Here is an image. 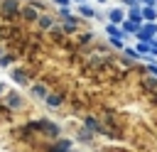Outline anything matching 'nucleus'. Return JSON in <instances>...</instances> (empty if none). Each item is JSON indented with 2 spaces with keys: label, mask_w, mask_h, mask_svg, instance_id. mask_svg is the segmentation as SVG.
<instances>
[{
  "label": "nucleus",
  "mask_w": 157,
  "mask_h": 152,
  "mask_svg": "<svg viewBox=\"0 0 157 152\" xmlns=\"http://www.w3.org/2000/svg\"><path fill=\"white\" fill-rule=\"evenodd\" d=\"M15 10H17V2H15V0H5V2H2V12H5V15H12Z\"/></svg>",
  "instance_id": "obj_1"
},
{
  "label": "nucleus",
  "mask_w": 157,
  "mask_h": 152,
  "mask_svg": "<svg viewBox=\"0 0 157 152\" xmlns=\"http://www.w3.org/2000/svg\"><path fill=\"white\" fill-rule=\"evenodd\" d=\"M7 105H15V108H20V105H22V101L17 98V93H10V96H7Z\"/></svg>",
  "instance_id": "obj_2"
},
{
  "label": "nucleus",
  "mask_w": 157,
  "mask_h": 152,
  "mask_svg": "<svg viewBox=\"0 0 157 152\" xmlns=\"http://www.w3.org/2000/svg\"><path fill=\"white\" fill-rule=\"evenodd\" d=\"M52 152H69V142H59V145H56Z\"/></svg>",
  "instance_id": "obj_3"
},
{
  "label": "nucleus",
  "mask_w": 157,
  "mask_h": 152,
  "mask_svg": "<svg viewBox=\"0 0 157 152\" xmlns=\"http://www.w3.org/2000/svg\"><path fill=\"white\" fill-rule=\"evenodd\" d=\"M22 15H25V20H34V17H37V12H34L32 7H27V10L22 12Z\"/></svg>",
  "instance_id": "obj_4"
},
{
  "label": "nucleus",
  "mask_w": 157,
  "mask_h": 152,
  "mask_svg": "<svg viewBox=\"0 0 157 152\" xmlns=\"http://www.w3.org/2000/svg\"><path fill=\"white\" fill-rule=\"evenodd\" d=\"M120 17H123L120 10H113V12H110V20H113V22H120Z\"/></svg>",
  "instance_id": "obj_5"
},
{
  "label": "nucleus",
  "mask_w": 157,
  "mask_h": 152,
  "mask_svg": "<svg viewBox=\"0 0 157 152\" xmlns=\"http://www.w3.org/2000/svg\"><path fill=\"white\" fill-rule=\"evenodd\" d=\"M15 81H17V83H27V78H25L22 71H15Z\"/></svg>",
  "instance_id": "obj_6"
},
{
  "label": "nucleus",
  "mask_w": 157,
  "mask_h": 152,
  "mask_svg": "<svg viewBox=\"0 0 157 152\" xmlns=\"http://www.w3.org/2000/svg\"><path fill=\"white\" fill-rule=\"evenodd\" d=\"M81 15H86V17H93V10H91V7H86V5H81Z\"/></svg>",
  "instance_id": "obj_7"
},
{
  "label": "nucleus",
  "mask_w": 157,
  "mask_h": 152,
  "mask_svg": "<svg viewBox=\"0 0 157 152\" xmlns=\"http://www.w3.org/2000/svg\"><path fill=\"white\" fill-rule=\"evenodd\" d=\"M42 27H52V17H42Z\"/></svg>",
  "instance_id": "obj_8"
},
{
  "label": "nucleus",
  "mask_w": 157,
  "mask_h": 152,
  "mask_svg": "<svg viewBox=\"0 0 157 152\" xmlns=\"http://www.w3.org/2000/svg\"><path fill=\"white\" fill-rule=\"evenodd\" d=\"M142 15H145V17H147V20H155V12H152V10H145V12H142Z\"/></svg>",
  "instance_id": "obj_9"
},
{
  "label": "nucleus",
  "mask_w": 157,
  "mask_h": 152,
  "mask_svg": "<svg viewBox=\"0 0 157 152\" xmlns=\"http://www.w3.org/2000/svg\"><path fill=\"white\" fill-rule=\"evenodd\" d=\"M125 29H130V32H135V29H137V25H135V22H128V25H125Z\"/></svg>",
  "instance_id": "obj_10"
},
{
  "label": "nucleus",
  "mask_w": 157,
  "mask_h": 152,
  "mask_svg": "<svg viewBox=\"0 0 157 152\" xmlns=\"http://www.w3.org/2000/svg\"><path fill=\"white\" fill-rule=\"evenodd\" d=\"M34 96H44V88L42 86H34Z\"/></svg>",
  "instance_id": "obj_11"
},
{
  "label": "nucleus",
  "mask_w": 157,
  "mask_h": 152,
  "mask_svg": "<svg viewBox=\"0 0 157 152\" xmlns=\"http://www.w3.org/2000/svg\"><path fill=\"white\" fill-rule=\"evenodd\" d=\"M125 2H128V5H135V0H125Z\"/></svg>",
  "instance_id": "obj_12"
},
{
  "label": "nucleus",
  "mask_w": 157,
  "mask_h": 152,
  "mask_svg": "<svg viewBox=\"0 0 157 152\" xmlns=\"http://www.w3.org/2000/svg\"><path fill=\"white\" fill-rule=\"evenodd\" d=\"M56 2H61V5H66V2H69V0H56Z\"/></svg>",
  "instance_id": "obj_13"
},
{
  "label": "nucleus",
  "mask_w": 157,
  "mask_h": 152,
  "mask_svg": "<svg viewBox=\"0 0 157 152\" xmlns=\"http://www.w3.org/2000/svg\"><path fill=\"white\" fill-rule=\"evenodd\" d=\"M145 2H147V5H152V2H155V0H145Z\"/></svg>",
  "instance_id": "obj_14"
}]
</instances>
